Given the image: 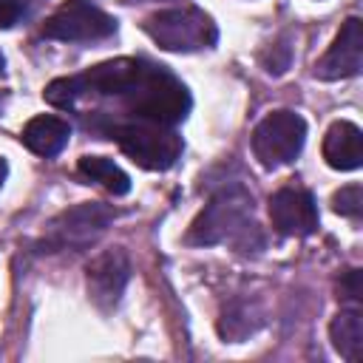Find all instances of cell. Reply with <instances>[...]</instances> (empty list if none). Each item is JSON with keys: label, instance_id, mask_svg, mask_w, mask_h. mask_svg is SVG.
Masks as SVG:
<instances>
[{"label": "cell", "instance_id": "cell-1", "mask_svg": "<svg viewBox=\"0 0 363 363\" xmlns=\"http://www.w3.org/2000/svg\"><path fill=\"white\" fill-rule=\"evenodd\" d=\"M184 241L196 244V247L230 244L244 252L258 247L261 235H258V224L252 218V196L241 184L221 187L207 201V207L196 216Z\"/></svg>", "mask_w": 363, "mask_h": 363}, {"label": "cell", "instance_id": "cell-2", "mask_svg": "<svg viewBox=\"0 0 363 363\" xmlns=\"http://www.w3.org/2000/svg\"><path fill=\"white\" fill-rule=\"evenodd\" d=\"M128 111L136 113L142 122H156V125H176L190 113V94L187 88L162 65L145 62L142 74L136 82L128 88L122 96Z\"/></svg>", "mask_w": 363, "mask_h": 363}, {"label": "cell", "instance_id": "cell-3", "mask_svg": "<svg viewBox=\"0 0 363 363\" xmlns=\"http://www.w3.org/2000/svg\"><path fill=\"white\" fill-rule=\"evenodd\" d=\"M145 34L164 51H204L218 43V26L213 17L196 6H179V9H164L142 23Z\"/></svg>", "mask_w": 363, "mask_h": 363}, {"label": "cell", "instance_id": "cell-4", "mask_svg": "<svg viewBox=\"0 0 363 363\" xmlns=\"http://www.w3.org/2000/svg\"><path fill=\"white\" fill-rule=\"evenodd\" d=\"M122 153L145 167V170H167L179 162L182 156V136L170 125H156V122H133V125H119L111 130Z\"/></svg>", "mask_w": 363, "mask_h": 363}, {"label": "cell", "instance_id": "cell-5", "mask_svg": "<svg viewBox=\"0 0 363 363\" xmlns=\"http://www.w3.org/2000/svg\"><path fill=\"white\" fill-rule=\"evenodd\" d=\"M113 221V210L99 201L77 204L65 213H60L54 221H48L40 252H60V250H85L91 247Z\"/></svg>", "mask_w": 363, "mask_h": 363}, {"label": "cell", "instance_id": "cell-6", "mask_svg": "<svg viewBox=\"0 0 363 363\" xmlns=\"http://www.w3.org/2000/svg\"><path fill=\"white\" fill-rule=\"evenodd\" d=\"M306 142V122L295 111H272L252 130V153L264 167L295 162Z\"/></svg>", "mask_w": 363, "mask_h": 363}, {"label": "cell", "instance_id": "cell-7", "mask_svg": "<svg viewBox=\"0 0 363 363\" xmlns=\"http://www.w3.org/2000/svg\"><path fill=\"white\" fill-rule=\"evenodd\" d=\"M113 31H116V20L88 0H65L43 26V34L60 43L108 40Z\"/></svg>", "mask_w": 363, "mask_h": 363}, {"label": "cell", "instance_id": "cell-8", "mask_svg": "<svg viewBox=\"0 0 363 363\" xmlns=\"http://www.w3.org/2000/svg\"><path fill=\"white\" fill-rule=\"evenodd\" d=\"M128 278H130V258L122 247H113V250L94 255L88 269H85L88 295L102 312H108L119 303V298L128 286Z\"/></svg>", "mask_w": 363, "mask_h": 363}, {"label": "cell", "instance_id": "cell-9", "mask_svg": "<svg viewBox=\"0 0 363 363\" xmlns=\"http://www.w3.org/2000/svg\"><path fill=\"white\" fill-rule=\"evenodd\" d=\"M360 68H363V20L349 17L335 34L329 51L315 62V77L332 82V79L357 77Z\"/></svg>", "mask_w": 363, "mask_h": 363}, {"label": "cell", "instance_id": "cell-10", "mask_svg": "<svg viewBox=\"0 0 363 363\" xmlns=\"http://www.w3.org/2000/svg\"><path fill=\"white\" fill-rule=\"evenodd\" d=\"M269 218L281 235L306 238L318 230V204L309 190L281 187L269 199Z\"/></svg>", "mask_w": 363, "mask_h": 363}, {"label": "cell", "instance_id": "cell-11", "mask_svg": "<svg viewBox=\"0 0 363 363\" xmlns=\"http://www.w3.org/2000/svg\"><path fill=\"white\" fill-rule=\"evenodd\" d=\"M145 60H130V57H119V60H108L94 65L91 71H85L79 79L82 94H99V96H125L128 88L136 82V77L142 74Z\"/></svg>", "mask_w": 363, "mask_h": 363}, {"label": "cell", "instance_id": "cell-12", "mask_svg": "<svg viewBox=\"0 0 363 363\" xmlns=\"http://www.w3.org/2000/svg\"><path fill=\"white\" fill-rule=\"evenodd\" d=\"M323 159L335 170H357L363 164V133L354 122L337 119L323 136Z\"/></svg>", "mask_w": 363, "mask_h": 363}, {"label": "cell", "instance_id": "cell-13", "mask_svg": "<svg viewBox=\"0 0 363 363\" xmlns=\"http://www.w3.org/2000/svg\"><path fill=\"white\" fill-rule=\"evenodd\" d=\"M68 136H71L68 122L60 119V116H51V113H43V116L28 119L26 128H23V133H20L23 145H26L31 153L45 156V159L62 153V147L68 145Z\"/></svg>", "mask_w": 363, "mask_h": 363}, {"label": "cell", "instance_id": "cell-14", "mask_svg": "<svg viewBox=\"0 0 363 363\" xmlns=\"http://www.w3.org/2000/svg\"><path fill=\"white\" fill-rule=\"evenodd\" d=\"M329 337L340 357H346L349 363L360 360L363 357V315H360V309H340L335 315V320L329 323Z\"/></svg>", "mask_w": 363, "mask_h": 363}, {"label": "cell", "instance_id": "cell-15", "mask_svg": "<svg viewBox=\"0 0 363 363\" xmlns=\"http://www.w3.org/2000/svg\"><path fill=\"white\" fill-rule=\"evenodd\" d=\"M77 170H79V176H85L88 182L102 184L113 196H125L130 190V176L119 164H113L111 159H105V156H82L79 164H77Z\"/></svg>", "mask_w": 363, "mask_h": 363}, {"label": "cell", "instance_id": "cell-16", "mask_svg": "<svg viewBox=\"0 0 363 363\" xmlns=\"http://www.w3.org/2000/svg\"><path fill=\"white\" fill-rule=\"evenodd\" d=\"M43 96L54 108H71L82 96V88H79V79L77 77H60V79H51L45 85Z\"/></svg>", "mask_w": 363, "mask_h": 363}, {"label": "cell", "instance_id": "cell-17", "mask_svg": "<svg viewBox=\"0 0 363 363\" xmlns=\"http://www.w3.org/2000/svg\"><path fill=\"white\" fill-rule=\"evenodd\" d=\"M332 210L340 213V216H346V218H357L363 213V187L360 184L340 187L332 196Z\"/></svg>", "mask_w": 363, "mask_h": 363}, {"label": "cell", "instance_id": "cell-18", "mask_svg": "<svg viewBox=\"0 0 363 363\" xmlns=\"http://www.w3.org/2000/svg\"><path fill=\"white\" fill-rule=\"evenodd\" d=\"M289 57H292L289 45H286V43H275V45L267 48V54H264V65H267L269 74H284V71L289 68Z\"/></svg>", "mask_w": 363, "mask_h": 363}, {"label": "cell", "instance_id": "cell-19", "mask_svg": "<svg viewBox=\"0 0 363 363\" xmlns=\"http://www.w3.org/2000/svg\"><path fill=\"white\" fill-rule=\"evenodd\" d=\"M340 298H346V301H360L363 298V286H360V272L357 269H349L340 278Z\"/></svg>", "mask_w": 363, "mask_h": 363}, {"label": "cell", "instance_id": "cell-20", "mask_svg": "<svg viewBox=\"0 0 363 363\" xmlns=\"http://www.w3.org/2000/svg\"><path fill=\"white\" fill-rule=\"evenodd\" d=\"M23 17V6L17 0H0V28H11Z\"/></svg>", "mask_w": 363, "mask_h": 363}, {"label": "cell", "instance_id": "cell-21", "mask_svg": "<svg viewBox=\"0 0 363 363\" xmlns=\"http://www.w3.org/2000/svg\"><path fill=\"white\" fill-rule=\"evenodd\" d=\"M6 176H9V164H6V159L0 156V187H3V182H6Z\"/></svg>", "mask_w": 363, "mask_h": 363}, {"label": "cell", "instance_id": "cell-22", "mask_svg": "<svg viewBox=\"0 0 363 363\" xmlns=\"http://www.w3.org/2000/svg\"><path fill=\"white\" fill-rule=\"evenodd\" d=\"M3 65H6V60H3V54H0V74H3Z\"/></svg>", "mask_w": 363, "mask_h": 363}, {"label": "cell", "instance_id": "cell-23", "mask_svg": "<svg viewBox=\"0 0 363 363\" xmlns=\"http://www.w3.org/2000/svg\"><path fill=\"white\" fill-rule=\"evenodd\" d=\"M125 3H145V0H125Z\"/></svg>", "mask_w": 363, "mask_h": 363}]
</instances>
